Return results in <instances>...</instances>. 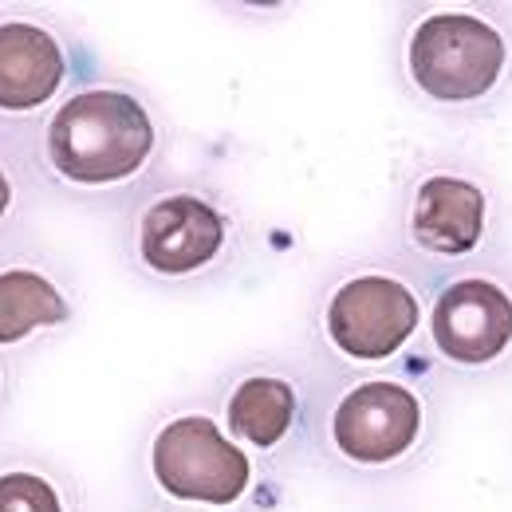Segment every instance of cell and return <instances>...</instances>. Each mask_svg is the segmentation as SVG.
<instances>
[{"label": "cell", "instance_id": "15", "mask_svg": "<svg viewBox=\"0 0 512 512\" xmlns=\"http://www.w3.org/2000/svg\"><path fill=\"white\" fill-rule=\"evenodd\" d=\"M150 512H186V509H162V505H158V509H150Z\"/></svg>", "mask_w": 512, "mask_h": 512}, {"label": "cell", "instance_id": "7", "mask_svg": "<svg viewBox=\"0 0 512 512\" xmlns=\"http://www.w3.org/2000/svg\"><path fill=\"white\" fill-rule=\"evenodd\" d=\"M245 245V225L229 193L170 178L138 193L123 217V256L150 284L197 288L225 276Z\"/></svg>", "mask_w": 512, "mask_h": 512}, {"label": "cell", "instance_id": "14", "mask_svg": "<svg viewBox=\"0 0 512 512\" xmlns=\"http://www.w3.org/2000/svg\"><path fill=\"white\" fill-rule=\"evenodd\" d=\"M8 386H12V379H8V363H4V355H0V410H4V402H8Z\"/></svg>", "mask_w": 512, "mask_h": 512}, {"label": "cell", "instance_id": "6", "mask_svg": "<svg viewBox=\"0 0 512 512\" xmlns=\"http://www.w3.org/2000/svg\"><path fill=\"white\" fill-rule=\"evenodd\" d=\"M398 245L430 280L501 260L509 205L493 174L461 154L418 158L398 190Z\"/></svg>", "mask_w": 512, "mask_h": 512}, {"label": "cell", "instance_id": "10", "mask_svg": "<svg viewBox=\"0 0 512 512\" xmlns=\"http://www.w3.org/2000/svg\"><path fill=\"white\" fill-rule=\"evenodd\" d=\"M71 79L75 44L52 16L0 12V123L48 119Z\"/></svg>", "mask_w": 512, "mask_h": 512}, {"label": "cell", "instance_id": "3", "mask_svg": "<svg viewBox=\"0 0 512 512\" xmlns=\"http://www.w3.org/2000/svg\"><path fill=\"white\" fill-rule=\"evenodd\" d=\"M442 434V398L410 367L335 375L320 390L316 453L355 481H394L414 473Z\"/></svg>", "mask_w": 512, "mask_h": 512}, {"label": "cell", "instance_id": "8", "mask_svg": "<svg viewBox=\"0 0 512 512\" xmlns=\"http://www.w3.org/2000/svg\"><path fill=\"white\" fill-rule=\"evenodd\" d=\"M430 355L461 379H493L512 367V264L489 260L430 280Z\"/></svg>", "mask_w": 512, "mask_h": 512}, {"label": "cell", "instance_id": "1", "mask_svg": "<svg viewBox=\"0 0 512 512\" xmlns=\"http://www.w3.org/2000/svg\"><path fill=\"white\" fill-rule=\"evenodd\" d=\"M166 146V119L142 87L123 79H87L40 123L36 162L71 201L119 205L158 182Z\"/></svg>", "mask_w": 512, "mask_h": 512}, {"label": "cell", "instance_id": "11", "mask_svg": "<svg viewBox=\"0 0 512 512\" xmlns=\"http://www.w3.org/2000/svg\"><path fill=\"white\" fill-rule=\"evenodd\" d=\"M79 320V288L48 256L0 260V355L28 351L71 331Z\"/></svg>", "mask_w": 512, "mask_h": 512}, {"label": "cell", "instance_id": "12", "mask_svg": "<svg viewBox=\"0 0 512 512\" xmlns=\"http://www.w3.org/2000/svg\"><path fill=\"white\" fill-rule=\"evenodd\" d=\"M0 512H83L75 477L44 453H0Z\"/></svg>", "mask_w": 512, "mask_h": 512}, {"label": "cell", "instance_id": "4", "mask_svg": "<svg viewBox=\"0 0 512 512\" xmlns=\"http://www.w3.org/2000/svg\"><path fill=\"white\" fill-rule=\"evenodd\" d=\"M430 276L406 256H355L323 276L312 343L335 375L394 371L426 339Z\"/></svg>", "mask_w": 512, "mask_h": 512}, {"label": "cell", "instance_id": "2", "mask_svg": "<svg viewBox=\"0 0 512 512\" xmlns=\"http://www.w3.org/2000/svg\"><path fill=\"white\" fill-rule=\"evenodd\" d=\"M394 67L414 107L453 123L489 119L512 99V8L418 4L402 16Z\"/></svg>", "mask_w": 512, "mask_h": 512}, {"label": "cell", "instance_id": "5", "mask_svg": "<svg viewBox=\"0 0 512 512\" xmlns=\"http://www.w3.org/2000/svg\"><path fill=\"white\" fill-rule=\"evenodd\" d=\"M138 473L154 505L186 512H268L280 485V469L241 446L205 402L170 406L150 422Z\"/></svg>", "mask_w": 512, "mask_h": 512}, {"label": "cell", "instance_id": "9", "mask_svg": "<svg viewBox=\"0 0 512 512\" xmlns=\"http://www.w3.org/2000/svg\"><path fill=\"white\" fill-rule=\"evenodd\" d=\"M225 430L272 469L296 465L316 449L320 390L312 375L288 359H245L217 386Z\"/></svg>", "mask_w": 512, "mask_h": 512}, {"label": "cell", "instance_id": "13", "mask_svg": "<svg viewBox=\"0 0 512 512\" xmlns=\"http://www.w3.org/2000/svg\"><path fill=\"white\" fill-rule=\"evenodd\" d=\"M24 209V174L20 166L0 150V233L20 217Z\"/></svg>", "mask_w": 512, "mask_h": 512}]
</instances>
